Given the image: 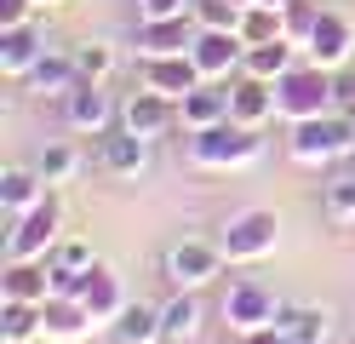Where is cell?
I'll return each instance as SVG.
<instances>
[{"label": "cell", "instance_id": "1", "mask_svg": "<svg viewBox=\"0 0 355 344\" xmlns=\"http://www.w3.org/2000/svg\"><path fill=\"white\" fill-rule=\"evenodd\" d=\"M286 149H293V161H304V167H321V161H344L355 149V115H309V121H293V138H286Z\"/></svg>", "mask_w": 355, "mask_h": 344}, {"label": "cell", "instance_id": "2", "mask_svg": "<svg viewBox=\"0 0 355 344\" xmlns=\"http://www.w3.org/2000/svg\"><path fill=\"white\" fill-rule=\"evenodd\" d=\"M327 109H338L332 69H321V63H293V69L275 81V115H286V121H309V115H327Z\"/></svg>", "mask_w": 355, "mask_h": 344}, {"label": "cell", "instance_id": "3", "mask_svg": "<svg viewBox=\"0 0 355 344\" xmlns=\"http://www.w3.org/2000/svg\"><path fill=\"white\" fill-rule=\"evenodd\" d=\"M258 155H263V138H258V126L218 121V126L189 132V161H195V167H252Z\"/></svg>", "mask_w": 355, "mask_h": 344}, {"label": "cell", "instance_id": "4", "mask_svg": "<svg viewBox=\"0 0 355 344\" xmlns=\"http://www.w3.org/2000/svg\"><path fill=\"white\" fill-rule=\"evenodd\" d=\"M281 241V218L270 213V206H247V213H235L230 229L218 236V247H224L230 264H252V259H270Z\"/></svg>", "mask_w": 355, "mask_h": 344}, {"label": "cell", "instance_id": "5", "mask_svg": "<svg viewBox=\"0 0 355 344\" xmlns=\"http://www.w3.org/2000/svg\"><path fill=\"white\" fill-rule=\"evenodd\" d=\"M58 224H63V213H58L52 195L40 201V206H29L24 218H12V229H6V264H12V259H46V252L63 241Z\"/></svg>", "mask_w": 355, "mask_h": 344}, {"label": "cell", "instance_id": "6", "mask_svg": "<svg viewBox=\"0 0 355 344\" xmlns=\"http://www.w3.org/2000/svg\"><path fill=\"white\" fill-rule=\"evenodd\" d=\"M161 270H166L172 287H189L195 293V287H207L212 275L224 270V247H218V241H195V236L189 241H172L166 259H161Z\"/></svg>", "mask_w": 355, "mask_h": 344}, {"label": "cell", "instance_id": "7", "mask_svg": "<svg viewBox=\"0 0 355 344\" xmlns=\"http://www.w3.org/2000/svg\"><path fill=\"white\" fill-rule=\"evenodd\" d=\"M63 121H69L75 132L103 138V132H109V121H121V104L103 92V81H75L69 92H63Z\"/></svg>", "mask_w": 355, "mask_h": 344}, {"label": "cell", "instance_id": "8", "mask_svg": "<svg viewBox=\"0 0 355 344\" xmlns=\"http://www.w3.org/2000/svg\"><path fill=\"white\" fill-rule=\"evenodd\" d=\"M275 304L281 298L270 287H258V281H235L224 293V321L235 333H258V327H275Z\"/></svg>", "mask_w": 355, "mask_h": 344}, {"label": "cell", "instance_id": "9", "mask_svg": "<svg viewBox=\"0 0 355 344\" xmlns=\"http://www.w3.org/2000/svg\"><path fill=\"white\" fill-rule=\"evenodd\" d=\"M195 17H138V58H178L195 46Z\"/></svg>", "mask_w": 355, "mask_h": 344}, {"label": "cell", "instance_id": "10", "mask_svg": "<svg viewBox=\"0 0 355 344\" xmlns=\"http://www.w3.org/2000/svg\"><path fill=\"white\" fill-rule=\"evenodd\" d=\"M189 58L201 63L207 81H224L230 69H241V58H247V40H241V29H201L189 46Z\"/></svg>", "mask_w": 355, "mask_h": 344}, {"label": "cell", "instance_id": "11", "mask_svg": "<svg viewBox=\"0 0 355 344\" xmlns=\"http://www.w3.org/2000/svg\"><path fill=\"white\" fill-rule=\"evenodd\" d=\"M304 52H309V63H321V69H344L349 52H355V29H349V17L321 12V17H315V29H309V40H304Z\"/></svg>", "mask_w": 355, "mask_h": 344}, {"label": "cell", "instance_id": "12", "mask_svg": "<svg viewBox=\"0 0 355 344\" xmlns=\"http://www.w3.org/2000/svg\"><path fill=\"white\" fill-rule=\"evenodd\" d=\"M172 121H178V104L161 98L155 86H138V92L121 104V126H126V132H138V138H161Z\"/></svg>", "mask_w": 355, "mask_h": 344}, {"label": "cell", "instance_id": "13", "mask_svg": "<svg viewBox=\"0 0 355 344\" xmlns=\"http://www.w3.org/2000/svg\"><path fill=\"white\" fill-rule=\"evenodd\" d=\"M207 75H201V63H195L189 52H178V58H144V86H155L161 98H189L195 86H201Z\"/></svg>", "mask_w": 355, "mask_h": 344}, {"label": "cell", "instance_id": "14", "mask_svg": "<svg viewBox=\"0 0 355 344\" xmlns=\"http://www.w3.org/2000/svg\"><path fill=\"white\" fill-rule=\"evenodd\" d=\"M75 298L92 310V321H115V316L126 310V287H121V275L109 270V264H92V270H86L80 287H75Z\"/></svg>", "mask_w": 355, "mask_h": 344}, {"label": "cell", "instance_id": "15", "mask_svg": "<svg viewBox=\"0 0 355 344\" xmlns=\"http://www.w3.org/2000/svg\"><path fill=\"white\" fill-rule=\"evenodd\" d=\"M0 298L46 304V298H52V264L46 259H12L6 270H0Z\"/></svg>", "mask_w": 355, "mask_h": 344}, {"label": "cell", "instance_id": "16", "mask_svg": "<svg viewBox=\"0 0 355 344\" xmlns=\"http://www.w3.org/2000/svg\"><path fill=\"white\" fill-rule=\"evenodd\" d=\"M46 58V35L35 29V23H17V29H0V75L24 81L29 69Z\"/></svg>", "mask_w": 355, "mask_h": 344}, {"label": "cell", "instance_id": "17", "mask_svg": "<svg viewBox=\"0 0 355 344\" xmlns=\"http://www.w3.org/2000/svg\"><path fill=\"white\" fill-rule=\"evenodd\" d=\"M149 144L155 138H138V132H103V144H98V161H103V172H115V178H138L149 167Z\"/></svg>", "mask_w": 355, "mask_h": 344}, {"label": "cell", "instance_id": "18", "mask_svg": "<svg viewBox=\"0 0 355 344\" xmlns=\"http://www.w3.org/2000/svg\"><path fill=\"white\" fill-rule=\"evenodd\" d=\"M270 115H275V81H258V75L230 81V121H241V126H263Z\"/></svg>", "mask_w": 355, "mask_h": 344}, {"label": "cell", "instance_id": "19", "mask_svg": "<svg viewBox=\"0 0 355 344\" xmlns=\"http://www.w3.org/2000/svg\"><path fill=\"white\" fill-rule=\"evenodd\" d=\"M40 316H46V338H63V344H75V338H86L98 327L92 310H86L80 298H63V293H52L46 304H40Z\"/></svg>", "mask_w": 355, "mask_h": 344}, {"label": "cell", "instance_id": "20", "mask_svg": "<svg viewBox=\"0 0 355 344\" xmlns=\"http://www.w3.org/2000/svg\"><path fill=\"white\" fill-rule=\"evenodd\" d=\"M275 327L293 333V338H309V344H327L332 310L327 304H293V298H281V304H275Z\"/></svg>", "mask_w": 355, "mask_h": 344}, {"label": "cell", "instance_id": "21", "mask_svg": "<svg viewBox=\"0 0 355 344\" xmlns=\"http://www.w3.org/2000/svg\"><path fill=\"white\" fill-rule=\"evenodd\" d=\"M40 201H46V178L35 167H6L0 172V206H6V218H24Z\"/></svg>", "mask_w": 355, "mask_h": 344}, {"label": "cell", "instance_id": "22", "mask_svg": "<svg viewBox=\"0 0 355 344\" xmlns=\"http://www.w3.org/2000/svg\"><path fill=\"white\" fill-rule=\"evenodd\" d=\"M80 81V69H75V52H46L40 58L29 75H24V86L35 92V98H63V92H69Z\"/></svg>", "mask_w": 355, "mask_h": 344}, {"label": "cell", "instance_id": "23", "mask_svg": "<svg viewBox=\"0 0 355 344\" xmlns=\"http://www.w3.org/2000/svg\"><path fill=\"white\" fill-rule=\"evenodd\" d=\"M178 121H184L189 132H201V126H218V121H230V86L218 92V86H195L189 98H178Z\"/></svg>", "mask_w": 355, "mask_h": 344}, {"label": "cell", "instance_id": "24", "mask_svg": "<svg viewBox=\"0 0 355 344\" xmlns=\"http://www.w3.org/2000/svg\"><path fill=\"white\" fill-rule=\"evenodd\" d=\"M195 333H201V298H195L189 287H178V298L161 304V338L166 344H189Z\"/></svg>", "mask_w": 355, "mask_h": 344}, {"label": "cell", "instance_id": "25", "mask_svg": "<svg viewBox=\"0 0 355 344\" xmlns=\"http://www.w3.org/2000/svg\"><path fill=\"white\" fill-rule=\"evenodd\" d=\"M109 333H115V344H166L161 338V310L155 304H132V298H126V310L109 321Z\"/></svg>", "mask_w": 355, "mask_h": 344}, {"label": "cell", "instance_id": "26", "mask_svg": "<svg viewBox=\"0 0 355 344\" xmlns=\"http://www.w3.org/2000/svg\"><path fill=\"white\" fill-rule=\"evenodd\" d=\"M298 40H263V46H247V58H241V75H258V81H281L286 69L298 63L293 52Z\"/></svg>", "mask_w": 355, "mask_h": 344}, {"label": "cell", "instance_id": "27", "mask_svg": "<svg viewBox=\"0 0 355 344\" xmlns=\"http://www.w3.org/2000/svg\"><path fill=\"white\" fill-rule=\"evenodd\" d=\"M241 40L247 46H263V40H286V6H247L241 12Z\"/></svg>", "mask_w": 355, "mask_h": 344}, {"label": "cell", "instance_id": "28", "mask_svg": "<svg viewBox=\"0 0 355 344\" xmlns=\"http://www.w3.org/2000/svg\"><path fill=\"white\" fill-rule=\"evenodd\" d=\"M40 333H46V316H40V304L0 298V338H40Z\"/></svg>", "mask_w": 355, "mask_h": 344}, {"label": "cell", "instance_id": "29", "mask_svg": "<svg viewBox=\"0 0 355 344\" xmlns=\"http://www.w3.org/2000/svg\"><path fill=\"white\" fill-rule=\"evenodd\" d=\"M115 46H109V40H80L75 46V69H80V81H109V75H115Z\"/></svg>", "mask_w": 355, "mask_h": 344}, {"label": "cell", "instance_id": "30", "mask_svg": "<svg viewBox=\"0 0 355 344\" xmlns=\"http://www.w3.org/2000/svg\"><path fill=\"white\" fill-rule=\"evenodd\" d=\"M321 213H327V224H355V178H332V183H321Z\"/></svg>", "mask_w": 355, "mask_h": 344}, {"label": "cell", "instance_id": "31", "mask_svg": "<svg viewBox=\"0 0 355 344\" xmlns=\"http://www.w3.org/2000/svg\"><path fill=\"white\" fill-rule=\"evenodd\" d=\"M35 172L46 178V190H52V183H69V178L80 172V149H69V144H52L46 155L35 161Z\"/></svg>", "mask_w": 355, "mask_h": 344}, {"label": "cell", "instance_id": "32", "mask_svg": "<svg viewBox=\"0 0 355 344\" xmlns=\"http://www.w3.org/2000/svg\"><path fill=\"white\" fill-rule=\"evenodd\" d=\"M195 23L201 29H241V6L235 0H195Z\"/></svg>", "mask_w": 355, "mask_h": 344}, {"label": "cell", "instance_id": "33", "mask_svg": "<svg viewBox=\"0 0 355 344\" xmlns=\"http://www.w3.org/2000/svg\"><path fill=\"white\" fill-rule=\"evenodd\" d=\"M315 17H321V6H309V0H293L286 6V40H309V29H315Z\"/></svg>", "mask_w": 355, "mask_h": 344}, {"label": "cell", "instance_id": "34", "mask_svg": "<svg viewBox=\"0 0 355 344\" xmlns=\"http://www.w3.org/2000/svg\"><path fill=\"white\" fill-rule=\"evenodd\" d=\"M138 17H195V0H138Z\"/></svg>", "mask_w": 355, "mask_h": 344}, {"label": "cell", "instance_id": "35", "mask_svg": "<svg viewBox=\"0 0 355 344\" xmlns=\"http://www.w3.org/2000/svg\"><path fill=\"white\" fill-rule=\"evenodd\" d=\"M35 6H40V0H0V29H17V23H29Z\"/></svg>", "mask_w": 355, "mask_h": 344}, {"label": "cell", "instance_id": "36", "mask_svg": "<svg viewBox=\"0 0 355 344\" xmlns=\"http://www.w3.org/2000/svg\"><path fill=\"white\" fill-rule=\"evenodd\" d=\"M332 92H338V109L355 115V75H332Z\"/></svg>", "mask_w": 355, "mask_h": 344}, {"label": "cell", "instance_id": "37", "mask_svg": "<svg viewBox=\"0 0 355 344\" xmlns=\"http://www.w3.org/2000/svg\"><path fill=\"white\" fill-rule=\"evenodd\" d=\"M241 344H293V333H281V327H258V333H241Z\"/></svg>", "mask_w": 355, "mask_h": 344}, {"label": "cell", "instance_id": "38", "mask_svg": "<svg viewBox=\"0 0 355 344\" xmlns=\"http://www.w3.org/2000/svg\"><path fill=\"white\" fill-rule=\"evenodd\" d=\"M0 344H35V338H0Z\"/></svg>", "mask_w": 355, "mask_h": 344}, {"label": "cell", "instance_id": "39", "mask_svg": "<svg viewBox=\"0 0 355 344\" xmlns=\"http://www.w3.org/2000/svg\"><path fill=\"white\" fill-rule=\"evenodd\" d=\"M263 6H293V0H263Z\"/></svg>", "mask_w": 355, "mask_h": 344}, {"label": "cell", "instance_id": "40", "mask_svg": "<svg viewBox=\"0 0 355 344\" xmlns=\"http://www.w3.org/2000/svg\"><path fill=\"white\" fill-rule=\"evenodd\" d=\"M235 6H241V12H247V6H258V0H235Z\"/></svg>", "mask_w": 355, "mask_h": 344}, {"label": "cell", "instance_id": "41", "mask_svg": "<svg viewBox=\"0 0 355 344\" xmlns=\"http://www.w3.org/2000/svg\"><path fill=\"white\" fill-rule=\"evenodd\" d=\"M40 6H58V0H40Z\"/></svg>", "mask_w": 355, "mask_h": 344}, {"label": "cell", "instance_id": "42", "mask_svg": "<svg viewBox=\"0 0 355 344\" xmlns=\"http://www.w3.org/2000/svg\"><path fill=\"white\" fill-rule=\"evenodd\" d=\"M293 344H309V338H293Z\"/></svg>", "mask_w": 355, "mask_h": 344}]
</instances>
